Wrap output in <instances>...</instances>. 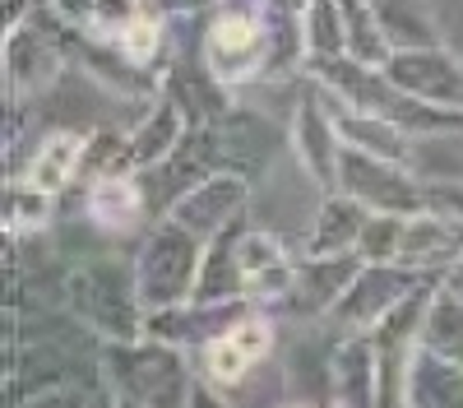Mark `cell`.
<instances>
[{"mask_svg":"<svg viewBox=\"0 0 463 408\" xmlns=\"http://www.w3.org/2000/svg\"><path fill=\"white\" fill-rule=\"evenodd\" d=\"M232 84H222L209 70V61H176L163 74V93H172L181 102V111L190 117V126H222L232 117Z\"/></svg>","mask_w":463,"mask_h":408,"instance_id":"obj_14","label":"cell"},{"mask_svg":"<svg viewBox=\"0 0 463 408\" xmlns=\"http://www.w3.org/2000/svg\"><path fill=\"white\" fill-rule=\"evenodd\" d=\"M301 33H306V61L347 56V24L338 0H311L301 10Z\"/></svg>","mask_w":463,"mask_h":408,"instance_id":"obj_23","label":"cell"},{"mask_svg":"<svg viewBox=\"0 0 463 408\" xmlns=\"http://www.w3.org/2000/svg\"><path fill=\"white\" fill-rule=\"evenodd\" d=\"M390 84L440 107H463V61L449 47H403L384 65Z\"/></svg>","mask_w":463,"mask_h":408,"instance_id":"obj_9","label":"cell"},{"mask_svg":"<svg viewBox=\"0 0 463 408\" xmlns=\"http://www.w3.org/2000/svg\"><path fill=\"white\" fill-rule=\"evenodd\" d=\"M417 344L431 348L449 362H463V292L458 288H436L427 297V311H421V329Z\"/></svg>","mask_w":463,"mask_h":408,"instance_id":"obj_20","label":"cell"},{"mask_svg":"<svg viewBox=\"0 0 463 408\" xmlns=\"http://www.w3.org/2000/svg\"><path fill=\"white\" fill-rule=\"evenodd\" d=\"M288 408H301V403H288Z\"/></svg>","mask_w":463,"mask_h":408,"instance_id":"obj_37","label":"cell"},{"mask_svg":"<svg viewBox=\"0 0 463 408\" xmlns=\"http://www.w3.org/2000/svg\"><path fill=\"white\" fill-rule=\"evenodd\" d=\"M380 348L371 334H343L329 357V399L338 408H380Z\"/></svg>","mask_w":463,"mask_h":408,"instance_id":"obj_12","label":"cell"},{"mask_svg":"<svg viewBox=\"0 0 463 408\" xmlns=\"http://www.w3.org/2000/svg\"><path fill=\"white\" fill-rule=\"evenodd\" d=\"M250 366H255V362H250L237 344H232V334H222V339L204 344V371H209V381H213V385H222V390L241 385Z\"/></svg>","mask_w":463,"mask_h":408,"instance_id":"obj_27","label":"cell"},{"mask_svg":"<svg viewBox=\"0 0 463 408\" xmlns=\"http://www.w3.org/2000/svg\"><path fill=\"white\" fill-rule=\"evenodd\" d=\"M10 237H24V232H37V228H47V218H52V195L47 191H37L33 181H14L10 185Z\"/></svg>","mask_w":463,"mask_h":408,"instance_id":"obj_26","label":"cell"},{"mask_svg":"<svg viewBox=\"0 0 463 408\" xmlns=\"http://www.w3.org/2000/svg\"><path fill=\"white\" fill-rule=\"evenodd\" d=\"M43 5H47V0H43ZM65 61H70L65 47L56 43L52 24L43 19V10H37L24 28L5 33V89H10V98L47 89L56 74L65 70Z\"/></svg>","mask_w":463,"mask_h":408,"instance_id":"obj_8","label":"cell"},{"mask_svg":"<svg viewBox=\"0 0 463 408\" xmlns=\"http://www.w3.org/2000/svg\"><path fill=\"white\" fill-rule=\"evenodd\" d=\"M264 0H222L204 28V61L222 84L264 80Z\"/></svg>","mask_w":463,"mask_h":408,"instance_id":"obj_4","label":"cell"},{"mask_svg":"<svg viewBox=\"0 0 463 408\" xmlns=\"http://www.w3.org/2000/svg\"><path fill=\"white\" fill-rule=\"evenodd\" d=\"M84 158H89V135L56 130V135H47L43 144H37L24 181H33L37 191H47V195H61L74 181V172H84Z\"/></svg>","mask_w":463,"mask_h":408,"instance_id":"obj_18","label":"cell"},{"mask_svg":"<svg viewBox=\"0 0 463 408\" xmlns=\"http://www.w3.org/2000/svg\"><path fill=\"white\" fill-rule=\"evenodd\" d=\"M144 10V0H98V5H93V33H102V37H116V33H121L135 14Z\"/></svg>","mask_w":463,"mask_h":408,"instance_id":"obj_30","label":"cell"},{"mask_svg":"<svg viewBox=\"0 0 463 408\" xmlns=\"http://www.w3.org/2000/svg\"><path fill=\"white\" fill-rule=\"evenodd\" d=\"M237 260H241V270H246V279H255V274H264V270H274V265H283V242L274 237V232H241L237 237Z\"/></svg>","mask_w":463,"mask_h":408,"instance_id":"obj_28","label":"cell"},{"mask_svg":"<svg viewBox=\"0 0 463 408\" xmlns=\"http://www.w3.org/2000/svg\"><path fill=\"white\" fill-rule=\"evenodd\" d=\"M107 381H116L121 399H135L144 408H190L195 385L176 344L163 339H135L107 348Z\"/></svg>","mask_w":463,"mask_h":408,"instance_id":"obj_2","label":"cell"},{"mask_svg":"<svg viewBox=\"0 0 463 408\" xmlns=\"http://www.w3.org/2000/svg\"><path fill=\"white\" fill-rule=\"evenodd\" d=\"M204 265V242L181 228L176 218L158 223L139 246L135 260V279H139V302L144 311H163V307H185L195 297V279Z\"/></svg>","mask_w":463,"mask_h":408,"instance_id":"obj_3","label":"cell"},{"mask_svg":"<svg viewBox=\"0 0 463 408\" xmlns=\"http://www.w3.org/2000/svg\"><path fill=\"white\" fill-rule=\"evenodd\" d=\"M403 228H408V213H371L357 237V255L362 260H399Z\"/></svg>","mask_w":463,"mask_h":408,"instance_id":"obj_25","label":"cell"},{"mask_svg":"<svg viewBox=\"0 0 463 408\" xmlns=\"http://www.w3.org/2000/svg\"><path fill=\"white\" fill-rule=\"evenodd\" d=\"M403 408H463V362L417 344L403 366Z\"/></svg>","mask_w":463,"mask_h":408,"instance_id":"obj_15","label":"cell"},{"mask_svg":"<svg viewBox=\"0 0 463 408\" xmlns=\"http://www.w3.org/2000/svg\"><path fill=\"white\" fill-rule=\"evenodd\" d=\"M70 288V307L80 311L102 339L111 344H135L144 339V302H139V279L135 270L116 265V260L98 255V260H84L80 270L65 279Z\"/></svg>","mask_w":463,"mask_h":408,"instance_id":"obj_1","label":"cell"},{"mask_svg":"<svg viewBox=\"0 0 463 408\" xmlns=\"http://www.w3.org/2000/svg\"><path fill=\"white\" fill-rule=\"evenodd\" d=\"M218 167H222V135H218V126H190L185 139L172 148V154L144 172L148 209H167L172 213V204L185 191H195L204 176H213Z\"/></svg>","mask_w":463,"mask_h":408,"instance_id":"obj_7","label":"cell"},{"mask_svg":"<svg viewBox=\"0 0 463 408\" xmlns=\"http://www.w3.org/2000/svg\"><path fill=\"white\" fill-rule=\"evenodd\" d=\"M111 43L121 47V56H126V61H135V65H144V70H148V61H158V52H163V14L139 10L121 33L111 37Z\"/></svg>","mask_w":463,"mask_h":408,"instance_id":"obj_24","label":"cell"},{"mask_svg":"<svg viewBox=\"0 0 463 408\" xmlns=\"http://www.w3.org/2000/svg\"><path fill=\"white\" fill-rule=\"evenodd\" d=\"M338 191L362 200L371 213H417L427 204V191L408 176V163L375 158L353 144H343L338 154Z\"/></svg>","mask_w":463,"mask_h":408,"instance_id":"obj_5","label":"cell"},{"mask_svg":"<svg viewBox=\"0 0 463 408\" xmlns=\"http://www.w3.org/2000/svg\"><path fill=\"white\" fill-rule=\"evenodd\" d=\"M375 14L384 24V37L394 43V52H403V47H445L440 24L427 10V0H375Z\"/></svg>","mask_w":463,"mask_h":408,"instance_id":"obj_22","label":"cell"},{"mask_svg":"<svg viewBox=\"0 0 463 408\" xmlns=\"http://www.w3.org/2000/svg\"><path fill=\"white\" fill-rule=\"evenodd\" d=\"M366 260L357 251H343V255H311L297 265V283L288 292V307L297 316H329L334 302L347 292V283H353L362 274Z\"/></svg>","mask_w":463,"mask_h":408,"instance_id":"obj_13","label":"cell"},{"mask_svg":"<svg viewBox=\"0 0 463 408\" xmlns=\"http://www.w3.org/2000/svg\"><path fill=\"white\" fill-rule=\"evenodd\" d=\"M37 10H43V0H5V33L10 28H24Z\"/></svg>","mask_w":463,"mask_h":408,"instance_id":"obj_33","label":"cell"},{"mask_svg":"<svg viewBox=\"0 0 463 408\" xmlns=\"http://www.w3.org/2000/svg\"><path fill=\"white\" fill-rule=\"evenodd\" d=\"M246 195H250V185L241 172H232V167H218L213 176H204L195 191H185L167 218H176L181 228H190L200 242H213L232 228V218H237L246 209Z\"/></svg>","mask_w":463,"mask_h":408,"instance_id":"obj_10","label":"cell"},{"mask_svg":"<svg viewBox=\"0 0 463 408\" xmlns=\"http://www.w3.org/2000/svg\"><path fill=\"white\" fill-rule=\"evenodd\" d=\"M163 14H200V10H209V5H222V0H153Z\"/></svg>","mask_w":463,"mask_h":408,"instance_id":"obj_34","label":"cell"},{"mask_svg":"<svg viewBox=\"0 0 463 408\" xmlns=\"http://www.w3.org/2000/svg\"><path fill=\"white\" fill-rule=\"evenodd\" d=\"M417 274L421 270L399 265V260H371V265H362V274L347 283V292L334 302L329 320L347 334H371L399 302H408Z\"/></svg>","mask_w":463,"mask_h":408,"instance_id":"obj_6","label":"cell"},{"mask_svg":"<svg viewBox=\"0 0 463 408\" xmlns=\"http://www.w3.org/2000/svg\"><path fill=\"white\" fill-rule=\"evenodd\" d=\"M227 334H232V344H237L250 362H260V357L274 353V325H269L264 316H241Z\"/></svg>","mask_w":463,"mask_h":408,"instance_id":"obj_29","label":"cell"},{"mask_svg":"<svg viewBox=\"0 0 463 408\" xmlns=\"http://www.w3.org/2000/svg\"><path fill=\"white\" fill-rule=\"evenodd\" d=\"M47 5H52L65 24H93V5H98V0H47Z\"/></svg>","mask_w":463,"mask_h":408,"instance_id":"obj_32","label":"cell"},{"mask_svg":"<svg viewBox=\"0 0 463 408\" xmlns=\"http://www.w3.org/2000/svg\"><path fill=\"white\" fill-rule=\"evenodd\" d=\"M237 297H246V270L237 260V242L213 237L204 246V265H200V279H195V297L190 302H237Z\"/></svg>","mask_w":463,"mask_h":408,"instance_id":"obj_21","label":"cell"},{"mask_svg":"<svg viewBox=\"0 0 463 408\" xmlns=\"http://www.w3.org/2000/svg\"><path fill=\"white\" fill-rule=\"evenodd\" d=\"M371 209L353 195H334L320 204L316 213V228H311V246H306V255H343V251H357V237L366 228Z\"/></svg>","mask_w":463,"mask_h":408,"instance_id":"obj_19","label":"cell"},{"mask_svg":"<svg viewBox=\"0 0 463 408\" xmlns=\"http://www.w3.org/2000/svg\"><path fill=\"white\" fill-rule=\"evenodd\" d=\"M116 408H144V403H135V399H116Z\"/></svg>","mask_w":463,"mask_h":408,"instance_id":"obj_36","label":"cell"},{"mask_svg":"<svg viewBox=\"0 0 463 408\" xmlns=\"http://www.w3.org/2000/svg\"><path fill=\"white\" fill-rule=\"evenodd\" d=\"M190 117L181 111V102L172 93H153L148 102V117L126 135V154H130V172H148L153 163H163L172 148L185 139Z\"/></svg>","mask_w":463,"mask_h":408,"instance_id":"obj_16","label":"cell"},{"mask_svg":"<svg viewBox=\"0 0 463 408\" xmlns=\"http://www.w3.org/2000/svg\"><path fill=\"white\" fill-rule=\"evenodd\" d=\"M190 408H227V403H218L209 390H200V385H195V399H190Z\"/></svg>","mask_w":463,"mask_h":408,"instance_id":"obj_35","label":"cell"},{"mask_svg":"<svg viewBox=\"0 0 463 408\" xmlns=\"http://www.w3.org/2000/svg\"><path fill=\"white\" fill-rule=\"evenodd\" d=\"M292 154L306 167L320 191H338V154H343V139L334 130V117L325 111V102L316 98V89L297 102V117H292Z\"/></svg>","mask_w":463,"mask_h":408,"instance_id":"obj_11","label":"cell"},{"mask_svg":"<svg viewBox=\"0 0 463 408\" xmlns=\"http://www.w3.org/2000/svg\"><path fill=\"white\" fill-rule=\"evenodd\" d=\"M148 209V195L144 185L130 176V172H107V176H93L89 185V218L98 228H111V232H126L144 218Z\"/></svg>","mask_w":463,"mask_h":408,"instance_id":"obj_17","label":"cell"},{"mask_svg":"<svg viewBox=\"0 0 463 408\" xmlns=\"http://www.w3.org/2000/svg\"><path fill=\"white\" fill-rule=\"evenodd\" d=\"M427 204L463 223V185H458V181H449V185H445V181H440V185H427Z\"/></svg>","mask_w":463,"mask_h":408,"instance_id":"obj_31","label":"cell"}]
</instances>
